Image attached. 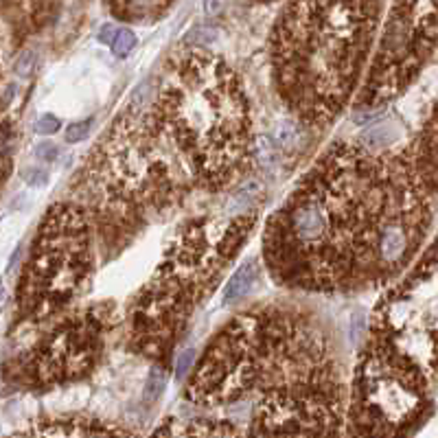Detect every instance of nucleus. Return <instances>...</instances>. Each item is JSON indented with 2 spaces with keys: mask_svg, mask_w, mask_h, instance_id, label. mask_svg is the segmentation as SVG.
Instances as JSON below:
<instances>
[{
  "mask_svg": "<svg viewBox=\"0 0 438 438\" xmlns=\"http://www.w3.org/2000/svg\"><path fill=\"white\" fill-rule=\"evenodd\" d=\"M254 222V215H242L226 224L197 219L182 228L134 303L130 340L138 353L161 360L173 349Z\"/></svg>",
  "mask_w": 438,
  "mask_h": 438,
  "instance_id": "obj_6",
  "label": "nucleus"
},
{
  "mask_svg": "<svg viewBox=\"0 0 438 438\" xmlns=\"http://www.w3.org/2000/svg\"><path fill=\"white\" fill-rule=\"evenodd\" d=\"M35 62H37V55H35L33 51L23 53V55L18 57V62H15V73H18V75H23V77L31 75L33 68H35Z\"/></svg>",
  "mask_w": 438,
  "mask_h": 438,
  "instance_id": "obj_18",
  "label": "nucleus"
},
{
  "mask_svg": "<svg viewBox=\"0 0 438 438\" xmlns=\"http://www.w3.org/2000/svg\"><path fill=\"white\" fill-rule=\"evenodd\" d=\"M380 23V0H292L272 31V75L283 104L307 125L340 114L360 84Z\"/></svg>",
  "mask_w": 438,
  "mask_h": 438,
  "instance_id": "obj_2",
  "label": "nucleus"
},
{
  "mask_svg": "<svg viewBox=\"0 0 438 438\" xmlns=\"http://www.w3.org/2000/svg\"><path fill=\"white\" fill-rule=\"evenodd\" d=\"M149 116L197 187L222 191L248 171V99L222 59L189 53L173 62L158 86Z\"/></svg>",
  "mask_w": 438,
  "mask_h": 438,
  "instance_id": "obj_3",
  "label": "nucleus"
},
{
  "mask_svg": "<svg viewBox=\"0 0 438 438\" xmlns=\"http://www.w3.org/2000/svg\"><path fill=\"white\" fill-rule=\"evenodd\" d=\"M20 436H123L125 430L108 427L86 419H51L35 423L33 430L18 432Z\"/></svg>",
  "mask_w": 438,
  "mask_h": 438,
  "instance_id": "obj_12",
  "label": "nucleus"
},
{
  "mask_svg": "<svg viewBox=\"0 0 438 438\" xmlns=\"http://www.w3.org/2000/svg\"><path fill=\"white\" fill-rule=\"evenodd\" d=\"M35 156L44 163H53V161H57V156H59V147L53 145V143H42V145L35 147Z\"/></svg>",
  "mask_w": 438,
  "mask_h": 438,
  "instance_id": "obj_19",
  "label": "nucleus"
},
{
  "mask_svg": "<svg viewBox=\"0 0 438 438\" xmlns=\"http://www.w3.org/2000/svg\"><path fill=\"white\" fill-rule=\"evenodd\" d=\"M193 360H195V349H184L180 355L175 357V377L177 380L184 377L193 368Z\"/></svg>",
  "mask_w": 438,
  "mask_h": 438,
  "instance_id": "obj_15",
  "label": "nucleus"
},
{
  "mask_svg": "<svg viewBox=\"0 0 438 438\" xmlns=\"http://www.w3.org/2000/svg\"><path fill=\"white\" fill-rule=\"evenodd\" d=\"M90 123H92V121H79V123L68 125V130H66V141H68V143H79V141H84V138L88 136V132H90Z\"/></svg>",
  "mask_w": 438,
  "mask_h": 438,
  "instance_id": "obj_17",
  "label": "nucleus"
},
{
  "mask_svg": "<svg viewBox=\"0 0 438 438\" xmlns=\"http://www.w3.org/2000/svg\"><path fill=\"white\" fill-rule=\"evenodd\" d=\"M31 173V177H27V182H31V184H37V187H42V184H46V171H39V169H31L29 171Z\"/></svg>",
  "mask_w": 438,
  "mask_h": 438,
  "instance_id": "obj_22",
  "label": "nucleus"
},
{
  "mask_svg": "<svg viewBox=\"0 0 438 438\" xmlns=\"http://www.w3.org/2000/svg\"><path fill=\"white\" fill-rule=\"evenodd\" d=\"M427 224L414 161L335 145L268 222L265 263L278 285L294 289L375 287L401 272Z\"/></svg>",
  "mask_w": 438,
  "mask_h": 438,
  "instance_id": "obj_1",
  "label": "nucleus"
},
{
  "mask_svg": "<svg viewBox=\"0 0 438 438\" xmlns=\"http://www.w3.org/2000/svg\"><path fill=\"white\" fill-rule=\"evenodd\" d=\"M256 436L340 434L346 396L320 331L285 311H263L261 349L250 394Z\"/></svg>",
  "mask_w": 438,
  "mask_h": 438,
  "instance_id": "obj_5",
  "label": "nucleus"
},
{
  "mask_svg": "<svg viewBox=\"0 0 438 438\" xmlns=\"http://www.w3.org/2000/svg\"><path fill=\"white\" fill-rule=\"evenodd\" d=\"M35 134H42V136H49V134H55L59 130V118L53 116V114H44V116H39L35 125H33Z\"/></svg>",
  "mask_w": 438,
  "mask_h": 438,
  "instance_id": "obj_16",
  "label": "nucleus"
},
{
  "mask_svg": "<svg viewBox=\"0 0 438 438\" xmlns=\"http://www.w3.org/2000/svg\"><path fill=\"white\" fill-rule=\"evenodd\" d=\"M421 368L377 340L357 368L351 416L357 434L390 436L403 432L423 403Z\"/></svg>",
  "mask_w": 438,
  "mask_h": 438,
  "instance_id": "obj_9",
  "label": "nucleus"
},
{
  "mask_svg": "<svg viewBox=\"0 0 438 438\" xmlns=\"http://www.w3.org/2000/svg\"><path fill=\"white\" fill-rule=\"evenodd\" d=\"M116 35H118V27H114V25H104L101 27V31H99V39H101L104 44H114V39H116Z\"/></svg>",
  "mask_w": 438,
  "mask_h": 438,
  "instance_id": "obj_21",
  "label": "nucleus"
},
{
  "mask_svg": "<svg viewBox=\"0 0 438 438\" xmlns=\"http://www.w3.org/2000/svg\"><path fill=\"white\" fill-rule=\"evenodd\" d=\"M136 46V35H134V31H130V29H118V35H116V39H114V44H112V49H114V53L118 55V57H125V55H130L132 53V49Z\"/></svg>",
  "mask_w": 438,
  "mask_h": 438,
  "instance_id": "obj_14",
  "label": "nucleus"
},
{
  "mask_svg": "<svg viewBox=\"0 0 438 438\" xmlns=\"http://www.w3.org/2000/svg\"><path fill=\"white\" fill-rule=\"evenodd\" d=\"M436 39L438 0H394L355 106L375 110L390 104L419 75Z\"/></svg>",
  "mask_w": 438,
  "mask_h": 438,
  "instance_id": "obj_8",
  "label": "nucleus"
},
{
  "mask_svg": "<svg viewBox=\"0 0 438 438\" xmlns=\"http://www.w3.org/2000/svg\"><path fill=\"white\" fill-rule=\"evenodd\" d=\"M92 265V219L86 206L75 202L51 206L15 289L23 318L44 323L68 309L88 289Z\"/></svg>",
  "mask_w": 438,
  "mask_h": 438,
  "instance_id": "obj_7",
  "label": "nucleus"
},
{
  "mask_svg": "<svg viewBox=\"0 0 438 438\" xmlns=\"http://www.w3.org/2000/svg\"><path fill=\"white\" fill-rule=\"evenodd\" d=\"M263 311L237 315L217 333L189 382L197 406H230L250 394L261 349Z\"/></svg>",
  "mask_w": 438,
  "mask_h": 438,
  "instance_id": "obj_10",
  "label": "nucleus"
},
{
  "mask_svg": "<svg viewBox=\"0 0 438 438\" xmlns=\"http://www.w3.org/2000/svg\"><path fill=\"white\" fill-rule=\"evenodd\" d=\"M114 327L112 307L99 305L66 318L39 344L25 364V380L35 386L73 382L90 373L104 353L106 337Z\"/></svg>",
  "mask_w": 438,
  "mask_h": 438,
  "instance_id": "obj_11",
  "label": "nucleus"
},
{
  "mask_svg": "<svg viewBox=\"0 0 438 438\" xmlns=\"http://www.w3.org/2000/svg\"><path fill=\"white\" fill-rule=\"evenodd\" d=\"M256 281H258V265H256L254 261L244 263L242 268H239V270L230 276V281H228V285H226V292H224L226 301H228V303L242 301V298H246V296L254 289Z\"/></svg>",
  "mask_w": 438,
  "mask_h": 438,
  "instance_id": "obj_13",
  "label": "nucleus"
},
{
  "mask_svg": "<svg viewBox=\"0 0 438 438\" xmlns=\"http://www.w3.org/2000/svg\"><path fill=\"white\" fill-rule=\"evenodd\" d=\"M163 386H165V375L158 370V373H151V380H149V384H147V396H151V394H161V390H163Z\"/></svg>",
  "mask_w": 438,
  "mask_h": 438,
  "instance_id": "obj_20",
  "label": "nucleus"
},
{
  "mask_svg": "<svg viewBox=\"0 0 438 438\" xmlns=\"http://www.w3.org/2000/svg\"><path fill=\"white\" fill-rule=\"evenodd\" d=\"M193 177L156 130L149 110L118 116L86 165V211L104 244L116 248L156 219L169 217Z\"/></svg>",
  "mask_w": 438,
  "mask_h": 438,
  "instance_id": "obj_4",
  "label": "nucleus"
}]
</instances>
